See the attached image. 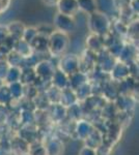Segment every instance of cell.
<instances>
[{"mask_svg":"<svg viewBox=\"0 0 139 155\" xmlns=\"http://www.w3.org/2000/svg\"><path fill=\"white\" fill-rule=\"evenodd\" d=\"M9 62L4 60H0V79H4L9 71Z\"/></svg>","mask_w":139,"mask_h":155,"instance_id":"cell-24","label":"cell"},{"mask_svg":"<svg viewBox=\"0 0 139 155\" xmlns=\"http://www.w3.org/2000/svg\"><path fill=\"white\" fill-rule=\"evenodd\" d=\"M3 86V82H2V79H0V88Z\"/></svg>","mask_w":139,"mask_h":155,"instance_id":"cell-29","label":"cell"},{"mask_svg":"<svg viewBox=\"0 0 139 155\" xmlns=\"http://www.w3.org/2000/svg\"><path fill=\"white\" fill-rule=\"evenodd\" d=\"M81 114H82V109H81V107H79L78 104H73V106L68 107L67 115L71 119L78 120L81 117Z\"/></svg>","mask_w":139,"mask_h":155,"instance_id":"cell-19","label":"cell"},{"mask_svg":"<svg viewBox=\"0 0 139 155\" xmlns=\"http://www.w3.org/2000/svg\"><path fill=\"white\" fill-rule=\"evenodd\" d=\"M78 7L82 8L85 12H92L96 8V3L93 0H76Z\"/></svg>","mask_w":139,"mask_h":155,"instance_id":"cell-21","label":"cell"},{"mask_svg":"<svg viewBox=\"0 0 139 155\" xmlns=\"http://www.w3.org/2000/svg\"><path fill=\"white\" fill-rule=\"evenodd\" d=\"M74 92L76 94L77 99L84 101V99H86L87 97H89L90 94H92V87H90L88 84L85 83V84L81 85L80 87H78Z\"/></svg>","mask_w":139,"mask_h":155,"instance_id":"cell-16","label":"cell"},{"mask_svg":"<svg viewBox=\"0 0 139 155\" xmlns=\"http://www.w3.org/2000/svg\"><path fill=\"white\" fill-rule=\"evenodd\" d=\"M76 101H77V97H76L74 90H72L71 88H65L61 90L59 99V102L61 106H64V107H69L73 106V104H75Z\"/></svg>","mask_w":139,"mask_h":155,"instance_id":"cell-5","label":"cell"},{"mask_svg":"<svg viewBox=\"0 0 139 155\" xmlns=\"http://www.w3.org/2000/svg\"><path fill=\"white\" fill-rule=\"evenodd\" d=\"M69 41H68V37L60 32H55L53 33L51 37L49 38L48 41V48L51 50V52L53 54H61L62 52L67 49Z\"/></svg>","mask_w":139,"mask_h":155,"instance_id":"cell-1","label":"cell"},{"mask_svg":"<svg viewBox=\"0 0 139 155\" xmlns=\"http://www.w3.org/2000/svg\"><path fill=\"white\" fill-rule=\"evenodd\" d=\"M44 1H45V3L49 4V5H52V4L56 3V2H57V0H44Z\"/></svg>","mask_w":139,"mask_h":155,"instance_id":"cell-28","label":"cell"},{"mask_svg":"<svg viewBox=\"0 0 139 155\" xmlns=\"http://www.w3.org/2000/svg\"><path fill=\"white\" fill-rule=\"evenodd\" d=\"M30 155H48V153L45 147L39 146V147H35L34 149H32L30 151Z\"/></svg>","mask_w":139,"mask_h":155,"instance_id":"cell-26","label":"cell"},{"mask_svg":"<svg viewBox=\"0 0 139 155\" xmlns=\"http://www.w3.org/2000/svg\"><path fill=\"white\" fill-rule=\"evenodd\" d=\"M35 74L36 76H40L42 78H50L53 76L55 71V68L54 66L52 65V63L48 61H43L41 63H39L36 65V69H35Z\"/></svg>","mask_w":139,"mask_h":155,"instance_id":"cell-7","label":"cell"},{"mask_svg":"<svg viewBox=\"0 0 139 155\" xmlns=\"http://www.w3.org/2000/svg\"><path fill=\"white\" fill-rule=\"evenodd\" d=\"M78 8V4L76 0H60L59 1V11L62 15L70 16L75 12Z\"/></svg>","mask_w":139,"mask_h":155,"instance_id":"cell-8","label":"cell"},{"mask_svg":"<svg viewBox=\"0 0 139 155\" xmlns=\"http://www.w3.org/2000/svg\"><path fill=\"white\" fill-rule=\"evenodd\" d=\"M60 71L65 74H72L79 69V60L76 55L70 54L64 56L60 61Z\"/></svg>","mask_w":139,"mask_h":155,"instance_id":"cell-2","label":"cell"},{"mask_svg":"<svg viewBox=\"0 0 139 155\" xmlns=\"http://www.w3.org/2000/svg\"><path fill=\"white\" fill-rule=\"evenodd\" d=\"M85 106L87 107L88 110H95L98 106H101L102 99L99 96H89L85 99Z\"/></svg>","mask_w":139,"mask_h":155,"instance_id":"cell-23","label":"cell"},{"mask_svg":"<svg viewBox=\"0 0 139 155\" xmlns=\"http://www.w3.org/2000/svg\"><path fill=\"white\" fill-rule=\"evenodd\" d=\"M36 74L35 71H33L32 68H24L23 71H21V76H20V83L22 85H29V84H32L33 82H35L36 80Z\"/></svg>","mask_w":139,"mask_h":155,"instance_id":"cell-12","label":"cell"},{"mask_svg":"<svg viewBox=\"0 0 139 155\" xmlns=\"http://www.w3.org/2000/svg\"><path fill=\"white\" fill-rule=\"evenodd\" d=\"M56 20L60 22H64V24H56V26L59 28V30L61 32H69L72 31L75 28V23L72 19L69 18V16H65L62 14H58L56 16Z\"/></svg>","mask_w":139,"mask_h":155,"instance_id":"cell-9","label":"cell"},{"mask_svg":"<svg viewBox=\"0 0 139 155\" xmlns=\"http://www.w3.org/2000/svg\"><path fill=\"white\" fill-rule=\"evenodd\" d=\"M20 76H21V71H20L19 67L12 66L11 68H9V71H7L4 79L6 80V82L12 84V83H15V82H19Z\"/></svg>","mask_w":139,"mask_h":155,"instance_id":"cell-17","label":"cell"},{"mask_svg":"<svg viewBox=\"0 0 139 155\" xmlns=\"http://www.w3.org/2000/svg\"><path fill=\"white\" fill-rule=\"evenodd\" d=\"M52 83L55 88L64 90L69 86V79L64 72H62L61 71H56L52 76Z\"/></svg>","mask_w":139,"mask_h":155,"instance_id":"cell-6","label":"cell"},{"mask_svg":"<svg viewBox=\"0 0 139 155\" xmlns=\"http://www.w3.org/2000/svg\"><path fill=\"white\" fill-rule=\"evenodd\" d=\"M92 130H93L92 125L87 121H80L79 123L77 124V127H76V134H77L78 137L81 140L86 139L88 137V134Z\"/></svg>","mask_w":139,"mask_h":155,"instance_id":"cell-10","label":"cell"},{"mask_svg":"<svg viewBox=\"0 0 139 155\" xmlns=\"http://www.w3.org/2000/svg\"><path fill=\"white\" fill-rule=\"evenodd\" d=\"M9 89L12 98H20L22 96V94H23V85L20 83V82L12 83L9 86Z\"/></svg>","mask_w":139,"mask_h":155,"instance_id":"cell-18","label":"cell"},{"mask_svg":"<svg viewBox=\"0 0 139 155\" xmlns=\"http://www.w3.org/2000/svg\"><path fill=\"white\" fill-rule=\"evenodd\" d=\"M12 99V97L11 95V92L7 86H2L0 88V104H9Z\"/></svg>","mask_w":139,"mask_h":155,"instance_id":"cell-22","label":"cell"},{"mask_svg":"<svg viewBox=\"0 0 139 155\" xmlns=\"http://www.w3.org/2000/svg\"><path fill=\"white\" fill-rule=\"evenodd\" d=\"M79 155H96V150L85 146L79 151Z\"/></svg>","mask_w":139,"mask_h":155,"instance_id":"cell-27","label":"cell"},{"mask_svg":"<svg viewBox=\"0 0 139 155\" xmlns=\"http://www.w3.org/2000/svg\"><path fill=\"white\" fill-rule=\"evenodd\" d=\"M51 116L56 121H60L67 116V107L60 104H55L51 107Z\"/></svg>","mask_w":139,"mask_h":155,"instance_id":"cell-13","label":"cell"},{"mask_svg":"<svg viewBox=\"0 0 139 155\" xmlns=\"http://www.w3.org/2000/svg\"><path fill=\"white\" fill-rule=\"evenodd\" d=\"M92 22H97V24H93L92 23V30L93 32L96 33H105L108 29V21L106 19V17L103 16L102 14H92Z\"/></svg>","mask_w":139,"mask_h":155,"instance_id":"cell-3","label":"cell"},{"mask_svg":"<svg viewBox=\"0 0 139 155\" xmlns=\"http://www.w3.org/2000/svg\"><path fill=\"white\" fill-rule=\"evenodd\" d=\"M112 72H113V77L115 79L122 80L129 76L130 71H129V67L127 65H125V63H118L117 65L113 66Z\"/></svg>","mask_w":139,"mask_h":155,"instance_id":"cell-14","label":"cell"},{"mask_svg":"<svg viewBox=\"0 0 139 155\" xmlns=\"http://www.w3.org/2000/svg\"><path fill=\"white\" fill-rule=\"evenodd\" d=\"M30 45L34 47V49H36L37 51H45V50L48 49V41L45 39V37L36 36L30 42Z\"/></svg>","mask_w":139,"mask_h":155,"instance_id":"cell-20","label":"cell"},{"mask_svg":"<svg viewBox=\"0 0 139 155\" xmlns=\"http://www.w3.org/2000/svg\"><path fill=\"white\" fill-rule=\"evenodd\" d=\"M70 80H69V85L70 88H72V90H76L78 87H80L81 85L86 83V77L85 74L81 71H76L74 74H70Z\"/></svg>","mask_w":139,"mask_h":155,"instance_id":"cell-11","label":"cell"},{"mask_svg":"<svg viewBox=\"0 0 139 155\" xmlns=\"http://www.w3.org/2000/svg\"><path fill=\"white\" fill-rule=\"evenodd\" d=\"M96 155H110L109 146L105 144H102L99 148L96 149Z\"/></svg>","mask_w":139,"mask_h":155,"instance_id":"cell-25","label":"cell"},{"mask_svg":"<svg viewBox=\"0 0 139 155\" xmlns=\"http://www.w3.org/2000/svg\"><path fill=\"white\" fill-rule=\"evenodd\" d=\"M84 141H85V146L88 147V148L96 150L103 144V137L100 131H98L97 129L93 128V130L88 134V137Z\"/></svg>","mask_w":139,"mask_h":155,"instance_id":"cell-4","label":"cell"},{"mask_svg":"<svg viewBox=\"0 0 139 155\" xmlns=\"http://www.w3.org/2000/svg\"><path fill=\"white\" fill-rule=\"evenodd\" d=\"M62 144L58 140H52L46 147L48 155H60L62 151Z\"/></svg>","mask_w":139,"mask_h":155,"instance_id":"cell-15","label":"cell"}]
</instances>
